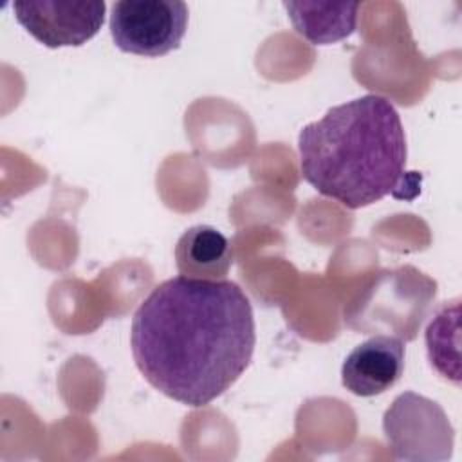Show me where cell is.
Returning a JSON list of instances; mask_svg holds the SVG:
<instances>
[{
	"label": "cell",
	"instance_id": "6da1fadb",
	"mask_svg": "<svg viewBox=\"0 0 462 462\" xmlns=\"http://www.w3.org/2000/svg\"><path fill=\"white\" fill-rule=\"evenodd\" d=\"M254 343L251 301L229 280L170 278L144 298L130 328L143 377L191 408L208 406L240 379Z\"/></svg>",
	"mask_w": 462,
	"mask_h": 462
},
{
	"label": "cell",
	"instance_id": "7a4b0ae2",
	"mask_svg": "<svg viewBox=\"0 0 462 462\" xmlns=\"http://www.w3.org/2000/svg\"><path fill=\"white\" fill-rule=\"evenodd\" d=\"M301 177L348 209L379 202L399 189L419 188L406 171V135L390 99L366 94L336 105L298 135ZM419 191V189H417Z\"/></svg>",
	"mask_w": 462,
	"mask_h": 462
},
{
	"label": "cell",
	"instance_id": "3957f363",
	"mask_svg": "<svg viewBox=\"0 0 462 462\" xmlns=\"http://www.w3.org/2000/svg\"><path fill=\"white\" fill-rule=\"evenodd\" d=\"M437 283L411 265L383 271L345 309V323L363 334L390 330L410 341L417 336L433 300Z\"/></svg>",
	"mask_w": 462,
	"mask_h": 462
},
{
	"label": "cell",
	"instance_id": "277c9868",
	"mask_svg": "<svg viewBox=\"0 0 462 462\" xmlns=\"http://www.w3.org/2000/svg\"><path fill=\"white\" fill-rule=\"evenodd\" d=\"M188 29L180 0H119L112 4L110 34L123 52L157 58L175 51Z\"/></svg>",
	"mask_w": 462,
	"mask_h": 462
},
{
	"label": "cell",
	"instance_id": "5b68a950",
	"mask_svg": "<svg viewBox=\"0 0 462 462\" xmlns=\"http://www.w3.org/2000/svg\"><path fill=\"white\" fill-rule=\"evenodd\" d=\"M383 428L399 458L446 460L451 457L455 431L444 410L413 392L399 395L386 410Z\"/></svg>",
	"mask_w": 462,
	"mask_h": 462
},
{
	"label": "cell",
	"instance_id": "8992f818",
	"mask_svg": "<svg viewBox=\"0 0 462 462\" xmlns=\"http://www.w3.org/2000/svg\"><path fill=\"white\" fill-rule=\"evenodd\" d=\"M105 2L18 0L16 22L45 47H79L92 40L105 22Z\"/></svg>",
	"mask_w": 462,
	"mask_h": 462
},
{
	"label": "cell",
	"instance_id": "52a82bcc",
	"mask_svg": "<svg viewBox=\"0 0 462 462\" xmlns=\"http://www.w3.org/2000/svg\"><path fill=\"white\" fill-rule=\"evenodd\" d=\"M404 372V341L379 334L357 345L343 361L341 383L359 397L390 390Z\"/></svg>",
	"mask_w": 462,
	"mask_h": 462
},
{
	"label": "cell",
	"instance_id": "ba28073f",
	"mask_svg": "<svg viewBox=\"0 0 462 462\" xmlns=\"http://www.w3.org/2000/svg\"><path fill=\"white\" fill-rule=\"evenodd\" d=\"M173 254L177 271L195 280H226L233 263L227 236L204 224L186 229L177 240Z\"/></svg>",
	"mask_w": 462,
	"mask_h": 462
},
{
	"label": "cell",
	"instance_id": "9c48e42d",
	"mask_svg": "<svg viewBox=\"0 0 462 462\" xmlns=\"http://www.w3.org/2000/svg\"><path fill=\"white\" fill-rule=\"evenodd\" d=\"M294 31L314 45L345 40L356 31L357 2H283Z\"/></svg>",
	"mask_w": 462,
	"mask_h": 462
},
{
	"label": "cell",
	"instance_id": "30bf717a",
	"mask_svg": "<svg viewBox=\"0 0 462 462\" xmlns=\"http://www.w3.org/2000/svg\"><path fill=\"white\" fill-rule=\"evenodd\" d=\"M458 316L460 301H444L426 328V348L431 366L444 377L460 383L458 372Z\"/></svg>",
	"mask_w": 462,
	"mask_h": 462
}]
</instances>
